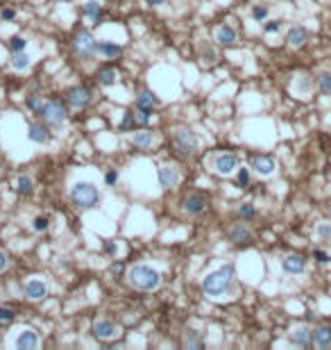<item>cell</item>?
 Returning a JSON list of instances; mask_svg holds the SVG:
<instances>
[{
	"label": "cell",
	"instance_id": "bcb514c9",
	"mask_svg": "<svg viewBox=\"0 0 331 350\" xmlns=\"http://www.w3.org/2000/svg\"><path fill=\"white\" fill-rule=\"evenodd\" d=\"M308 86H311L308 77H304V75H302V80H299V89H302V91H308Z\"/></svg>",
	"mask_w": 331,
	"mask_h": 350
},
{
	"label": "cell",
	"instance_id": "4fadbf2b",
	"mask_svg": "<svg viewBox=\"0 0 331 350\" xmlns=\"http://www.w3.org/2000/svg\"><path fill=\"white\" fill-rule=\"evenodd\" d=\"M45 295H48V286H45V282L30 280L25 284V298L32 300V303H39V300H43Z\"/></svg>",
	"mask_w": 331,
	"mask_h": 350
},
{
	"label": "cell",
	"instance_id": "30bf717a",
	"mask_svg": "<svg viewBox=\"0 0 331 350\" xmlns=\"http://www.w3.org/2000/svg\"><path fill=\"white\" fill-rule=\"evenodd\" d=\"M14 345H16L18 350H36L41 345V339L34 330H21L18 336L14 339Z\"/></svg>",
	"mask_w": 331,
	"mask_h": 350
},
{
	"label": "cell",
	"instance_id": "8fae6325",
	"mask_svg": "<svg viewBox=\"0 0 331 350\" xmlns=\"http://www.w3.org/2000/svg\"><path fill=\"white\" fill-rule=\"evenodd\" d=\"M252 168L261 177H268V175L275 173L277 164H275V159H272L270 155H254V157H252Z\"/></svg>",
	"mask_w": 331,
	"mask_h": 350
},
{
	"label": "cell",
	"instance_id": "74e56055",
	"mask_svg": "<svg viewBox=\"0 0 331 350\" xmlns=\"http://www.w3.org/2000/svg\"><path fill=\"white\" fill-rule=\"evenodd\" d=\"M238 184L240 186L249 184V168H238Z\"/></svg>",
	"mask_w": 331,
	"mask_h": 350
},
{
	"label": "cell",
	"instance_id": "ba28073f",
	"mask_svg": "<svg viewBox=\"0 0 331 350\" xmlns=\"http://www.w3.org/2000/svg\"><path fill=\"white\" fill-rule=\"evenodd\" d=\"M93 336L100 341H113L120 336V327H118V323L109 321V318H98L93 323Z\"/></svg>",
	"mask_w": 331,
	"mask_h": 350
},
{
	"label": "cell",
	"instance_id": "e575fe53",
	"mask_svg": "<svg viewBox=\"0 0 331 350\" xmlns=\"http://www.w3.org/2000/svg\"><path fill=\"white\" fill-rule=\"evenodd\" d=\"M34 230L36 232H43V230H48V225H50V221H48V216H39V218H34Z\"/></svg>",
	"mask_w": 331,
	"mask_h": 350
},
{
	"label": "cell",
	"instance_id": "484cf974",
	"mask_svg": "<svg viewBox=\"0 0 331 350\" xmlns=\"http://www.w3.org/2000/svg\"><path fill=\"white\" fill-rule=\"evenodd\" d=\"M116 77H118V73L113 71L111 66H109V68H102V71L98 73V82H100L102 86H111L113 82H116Z\"/></svg>",
	"mask_w": 331,
	"mask_h": 350
},
{
	"label": "cell",
	"instance_id": "f546056e",
	"mask_svg": "<svg viewBox=\"0 0 331 350\" xmlns=\"http://www.w3.org/2000/svg\"><path fill=\"white\" fill-rule=\"evenodd\" d=\"M84 14L91 18V21H95V18H100V14H102V5L95 3V0H91V3L84 5Z\"/></svg>",
	"mask_w": 331,
	"mask_h": 350
},
{
	"label": "cell",
	"instance_id": "f1b7e54d",
	"mask_svg": "<svg viewBox=\"0 0 331 350\" xmlns=\"http://www.w3.org/2000/svg\"><path fill=\"white\" fill-rule=\"evenodd\" d=\"M32 189H34V182H32V177L21 175V177L16 180V191H18V193L27 195V193H32Z\"/></svg>",
	"mask_w": 331,
	"mask_h": 350
},
{
	"label": "cell",
	"instance_id": "f6af8a7d",
	"mask_svg": "<svg viewBox=\"0 0 331 350\" xmlns=\"http://www.w3.org/2000/svg\"><path fill=\"white\" fill-rule=\"evenodd\" d=\"M5 268H7V255H5L3 250H0V273H3Z\"/></svg>",
	"mask_w": 331,
	"mask_h": 350
},
{
	"label": "cell",
	"instance_id": "9a60e30c",
	"mask_svg": "<svg viewBox=\"0 0 331 350\" xmlns=\"http://www.w3.org/2000/svg\"><path fill=\"white\" fill-rule=\"evenodd\" d=\"M304 268H306V259L302 255H288V257H284V271L290 273V275H299V273H304Z\"/></svg>",
	"mask_w": 331,
	"mask_h": 350
},
{
	"label": "cell",
	"instance_id": "f35d334b",
	"mask_svg": "<svg viewBox=\"0 0 331 350\" xmlns=\"http://www.w3.org/2000/svg\"><path fill=\"white\" fill-rule=\"evenodd\" d=\"M313 257H315V262H320V264L331 262V255L324 253V250H315V253H313Z\"/></svg>",
	"mask_w": 331,
	"mask_h": 350
},
{
	"label": "cell",
	"instance_id": "681fc988",
	"mask_svg": "<svg viewBox=\"0 0 331 350\" xmlns=\"http://www.w3.org/2000/svg\"><path fill=\"white\" fill-rule=\"evenodd\" d=\"M111 271H113V273H120V271H122V266H120V264H113Z\"/></svg>",
	"mask_w": 331,
	"mask_h": 350
},
{
	"label": "cell",
	"instance_id": "7dc6e473",
	"mask_svg": "<svg viewBox=\"0 0 331 350\" xmlns=\"http://www.w3.org/2000/svg\"><path fill=\"white\" fill-rule=\"evenodd\" d=\"M145 3H148L150 7H161V5H166V0H145Z\"/></svg>",
	"mask_w": 331,
	"mask_h": 350
},
{
	"label": "cell",
	"instance_id": "60d3db41",
	"mask_svg": "<svg viewBox=\"0 0 331 350\" xmlns=\"http://www.w3.org/2000/svg\"><path fill=\"white\" fill-rule=\"evenodd\" d=\"M317 236H322V239H329V236H331V225H329V223H322V225L317 227Z\"/></svg>",
	"mask_w": 331,
	"mask_h": 350
},
{
	"label": "cell",
	"instance_id": "44dd1931",
	"mask_svg": "<svg viewBox=\"0 0 331 350\" xmlns=\"http://www.w3.org/2000/svg\"><path fill=\"white\" fill-rule=\"evenodd\" d=\"M27 139L34 141V143H45L48 141V127L41 125V123H32L30 130H27Z\"/></svg>",
	"mask_w": 331,
	"mask_h": 350
},
{
	"label": "cell",
	"instance_id": "ac0fdd59",
	"mask_svg": "<svg viewBox=\"0 0 331 350\" xmlns=\"http://www.w3.org/2000/svg\"><path fill=\"white\" fill-rule=\"evenodd\" d=\"M313 343L317 348H329L331 345V327L329 325H320L313 330Z\"/></svg>",
	"mask_w": 331,
	"mask_h": 350
},
{
	"label": "cell",
	"instance_id": "e0dca14e",
	"mask_svg": "<svg viewBox=\"0 0 331 350\" xmlns=\"http://www.w3.org/2000/svg\"><path fill=\"white\" fill-rule=\"evenodd\" d=\"M306 39H308L306 27H290L288 34H286V41H288V45H293V48H302V45L306 43Z\"/></svg>",
	"mask_w": 331,
	"mask_h": 350
},
{
	"label": "cell",
	"instance_id": "d590c367",
	"mask_svg": "<svg viewBox=\"0 0 331 350\" xmlns=\"http://www.w3.org/2000/svg\"><path fill=\"white\" fill-rule=\"evenodd\" d=\"M9 321H14V309L0 305V323H9Z\"/></svg>",
	"mask_w": 331,
	"mask_h": 350
},
{
	"label": "cell",
	"instance_id": "836d02e7",
	"mask_svg": "<svg viewBox=\"0 0 331 350\" xmlns=\"http://www.w3.org/2000/svg\"><path fill=\"white\" fill-rule=\"evenodd\" d=\"M25 45H27V41L23 39V36H12L9 39V48L16 53V50H25Z\"/></svg>",
	"mask_w": 331,
	"mask_h": 350
},
{
	"label": "cell",
	"instance_id": "b9f144b4",
	"mask_svg": "<svg viewBox=\"0 0 331 350\" xmlns=\"http://www.w3.org/2000/svg\"><path fill=\"white\" fill-rule=\"evenodd\" d=\"M279 27H281L279 21H268L266 25H263V30H266L268 34H272V32H279Z\"/></svg>",
	"mask_w": 331,
	"mask_h": 350
},
{
	"label": "cell",
	"instance_id": "ee69618b",
	"mask_svg": "<svg viewBox=\"0 0 331 350\" xmlns=\"http://www.w3.org/2000/svg\"><path fill=\"white\" fill-rule=\"evenodd\" d=\"M0 16H3V21H14V16H16V14H14V9H3V14H0Z\"/></svg>",
	"mask_w": 331,
	"mask_h": 350
},
{
	"label": "cell",
	"instance_id": "ffe728a7",
	"mask_svg": "<svg viewBox=\"0 0 331 350\" xmlns=\"http://www.w3.org/2000/svg\"><path fill=\"white\" fill-rule=\"evenodd\" d=\"M290 341L297 345H308L313 341V330H308L306 325H299L293 330V334H290Z\"/></svg>",
	"mask_w": 331,
	"mask_h": 350
},
{
	"label": "cell",
	"instance_id": "d6986e66",
	"mask_svg": "<svg viewBox=\"0 0 331 350\" xmlns=\"http://www.w3.org/2000/svg\"><path fill=\"white\" fill-rule=\"evenodd\" d=\"M236 39H238V34H236L234 27L220 25V27L216 30V41H218L220 45H231V43H236Z\"/></svg>",
	"mask_w": 331,
	"mask_h": 350
},
{
	"label": "cell",
	"instance_id": "4316f807",
	"mask_svg": "<svg viewBox=\"0 0 331 350\" xmlns=\"http://www.w3.org/2000/svg\"><path fill=\"white\" fill-rule=\"evenodd\" d=\"M184 345H186V348H190V350L200 348V345H202L200 332H197V330H186V334H184Z\"/></svg>",
	"mask_w": 331,
	"mask_h": 350
},
{
	"label": "cell",
	"instance_id": "277c9868",
	"mask_svg": "<svg viewBox=\"0 0 331 350\" xmlns=\"http://www.w3.org/2000/svg\"><path fill=\"white\" fill-rule=\"evenodd\" d=\"M197 145H200L197 134L193 130H188V127H177L172 132V148H175V153L179 157H190L197 150Z\"/></svg>",
	"mask_w": 331,
	"mask_h": 350
},
{
	"label": "cell",
	"instance_id": "7c38bea8",
	"mask_svg": "<svg viewBox=\"0 0 331 350\" xmlns=\"http://www.w3.org/2000/svg\"><path fill=\"white\" fill-rule=\"evenodd\" d=\"M159 182H161V186H166V189H172V186H177L181 182V173L177 171L175 166H161L159 168Z\"/></svg>",
	"mask_w": 331,
	"mask_h": 350
},
{
	"label": "cell",
	"instance_id": "1f68e13d",
	"mask_svg": "<svg viewBox=\"0 0 331 350\" xmlns=\"http://www.w3.org/2000/svg\"><path fill=\"white\" fill-rule=\"evenodd\" d=\"M152 109L150 107H139V105H136V112H134V116H136V121L141 123V125H148L150 123V118H152Z\"/></svg>",
	"mask_w": 331,
	"mask_h": 350
},
{
	"label": "cell",
	"instance_id": "5bb4252c",
	"mask_svg": "<svg viewBox=\"0 0 331 350\" xmlns=\"http://www.w3.org/2000/svg\"><path fill=\"white\" fill-rule=\"evenodd\" d=\"M204 209H207V198H204V193H190L188 198L184 200V212L190 214V216H197V214H202Z\"/></svg>",
	"mask_w": 331,
	"mask_h": 350
},
{
	"label": "cell",
	"instance_id": "7402d4cb",
	"mask_svg": "<svg viewBox=\"0 0 331 350\" xmlns=\"http://www.w3.org/2000/svg\"><path fill=\"white\" fill-rule=\"evenodd\" d=\"M131 143L136 145V148L141 150H148L150 145L154 143V134L148 130H141V132H134V136H131Z\"/></svg>",
	"mask_w": 331,
	"mask_h": 350
},
{
	"label": "cell",
	"instance_id": "8d00e7d4",
	"mask_svg": "<svg viewBox=\"0 0 331 350\" xmlns=\"http://www.w3.org/2000/svg\"><path fill=\"white\" fill-rule=\"evenodd\" d=\"M238 214H240L243 218H252V216H254V207H252L249 203H243V205L238 207Z\"/></svg>",
	"mask_w": 331,
	"mask_h": 350
},
{
	"label": "cell",
	"instance_id": "7a4b0ae2",
	"mask_svg": "<svg viewBox=\"0 0 331 350\" xmlns=\"http://www.w3.org/2000/svg\"><path fill=\"white\" fill-rule=\"evenodd\" d=\"M231 280H234V266H222L218 271H211L202 282V289L209 298H220L231 289Z\"/></svg>",
	"mask_w": 331,
	"mask_h": 350
},
{
	"label": "cell",
	"instance_id": "c3c4849f",
	"mask_svg": "<svg viewBox=\"0 0 331 350\" xmlns=\"http://www.w3.org/2000/svg\"><path fill=\"white\" fill-rule=\"evenodd\" d=\"M104 250H107L109 255H113V253H116V243H113V241H109V243L104 245Z\"/></svg>",
	"mask_w": 331,
	"mask_h": 350
},
{
	"label": "cell",
	"instance_id": "2e32d148",
	"mask_svg": "<svg viewBox=\"0 0 331 350\" xmlns=\"http://www.w3.org/2000/svg\"><path fill=\"white\" fill-rule=\"evenodd\" d=\"M229 241L231 243H238V245L249 243V241H252V230L245 225H234L229 230Z\"/></svg>",
	"mask_w": 331,
	"mask_h": 350
},
{
	"label": "cell",
	"instance_id": "9c48e42d",
	"mask_svg": "<svg viewBox=\"0 0 331 350\" xmlns=\"http://www.w3.org/2000/svg\"><path fill=\"white\" fill-rule=\"evenodd\" d=\"M66 100H68L71 107L82 109V107H86V105L91 103V91L86 89V86H71L68 93H66Z\"/></svg>",
	"mask_w": 331,
	"mask_h": 350
},
{
	"label": "cell",
	"instance_id": "8992f818",
	"mask_svg": "<svg viewBox=\"0 0 331 350\" xmlns=\"http://www.w3.org/2000/svg\"><path fill=\"white\" fill-rule=\"evenodd\" d=\"M41 118L45 121V125L50 127H61L63 123H66V105L61 103V100H50V103L43 105V109H41Z\"/></svg>",
	"mask_w": 331,
	"mask_h": 350
},
{
	"label": "cell",
	"instance_id": "d6a6232c",
	"mask_svg": "<svg viewBox=\"0 0 331 350\" xmlns=\"http://www.w3.org/2000/svg\"><path fill=\"white\" fill-rule=\"evenodd\" d=\"M134 125H136L134 112H125V116H122V121H120V132H131Z\"/></svg>",
	"mask_w": 331,
	"mask_h": 350
},
{
	"label": "cell",
	"instance_id": "ab89813d",
	"mask_svg": "<svg viewBox=\"0 0 331 350\" xmlns=\"http://www.w3.org/2000/svg\"><path fill=\"white\" fill-rule=\"evenodd\" d=\"M252 16H254V18H256V21H263V18H266V16H268V7H263V5H258V7H254Z\"/></svg>",
	"mask_w": 331,
	"mask_h": 350
},
{
	"label": "cell",
	"instance_id": "5b68a950",
	"mask_svg": "<svg viewBox=\"0 0 331 350\" xmlns=\"http://www.w3.org/2000/svg\"><path fill=\"white\" fill-rule=\"evenodd\" d=\"M73 53L82 59H91L93 55H98V41L89 30H82L73 36Z\"/></svg>",
	"mask_w": 331,
	"mask_h": 350
},
{
	"label": "cell",
	"instance_id": "3957f363",
	"mask_svg": "<svg viewBox=\"0 0 331 350\" xmlns=\"http://www.w3.org/2000/svg\"><path fill=\"white\" fill-rule=\"evenodd\" d=\"M71 200L80 209H91L100 203V191L93 182H75L71 189Z\"/></svg>",
	"mask_w": 331,
	"mask_h": 350
},
{
	"label": "cell",
	"instance_id": "603a6c76",
	"mask_svg": "<svg viewBox=\"0 0 331 350\" xmlns=\"http://www.w3.org/2000/svg\"><path fill=\"white\" fill-rule=\"evenodd\" d=\"M12 68H16V71H27L30 68V55L25 53V50H16V53L12 55Z\"/></svg>",
	"mask_w": 331,
	"mask_h": 350
},
{
	"label": "cell",
	"instance_id": "6da1fadb",
	"mask_svg": "<svg viewBox=\"0 0 331 350\" xmlns=\"http://www.w3.org/2000/svg\"><path fill=\"white\" fill-rule=\"evenodd\" d=\"M127 282L139 291H154L161 284V273L150 264H134L127 271Z\"/></svg>",
	"mask_w": 331,
	"mask_h": 350
},
{
	"label": "cell",
	"instance_id": "cb8c5ba5",
	"mask_svg": "<svg viewBox=\"0 0 331 350\" xmlns=\"http://www.w3.org/2000/svg\"><path fill=\"white\" fill-rule=\"evenodd\" d=\"M120 53H122L120 45H116V43H107V41H102V43H100V41H98V55H102V57L113 59V57H118Z\"/></svg>",
	"mask_w": 331,
	"mask_h": 350
},
{
	"label": "cell",
	"instance_id": "83f0119b",
	"mask_svg": "<svg viewBox=\"0 0 331 350\" xmlns=\"http://www.w3.org/2000/svg\"><path fill=\"white\" fill-rule=\"evenodd\" d=\"M25 105H27V109H30V112H34V114H41V109H43V98H41V95H36V93H30L25 98Z\"/></svg>",
	"mask_w": 331,
	"mask_h": 350
},
{
	"label": "cell",
	"instance_id": "7bdbcfd3",
	"mask_svg": "<svg viewBox=\"0 0 331 350\" xmlns=\"http://www.w3.org/2000/svg\"><path fill=\"white\" fill-rule=\"evenodd\" d=\"M104 182H107L109 186H111V184H116V182H118V171H113V168H111V171H107V173H104Z\"/></svg>",
	"mask_w": 331,
	"mask_h": 350
},
{
	"label": "cell",
	"instance_id": "4dcf8cb0",
	"mask_svg": "<svg viewBox=\"0 0 331 350\" xmlns=\"http://www.w3.org/2000/svg\"><path fill=\"white\" fill-rule=\"evenodd\" d=\"M317 89L324 95H331V73H320L317 75Z\"/></svg>",
	"mask_w": 331,
	"mask_h": 350
},
{
	"label": "cell",
	"instance_id": "52a82bcc",
	"mask_svg": "<svg viewBox=\"0 0 331 350\" xmlns=\"http://www.w3.org/2000/svg\"><path fill=\"white\" fill-rule=\"evenodd\" d=\"M213 171L218 173V175H231L234 171H238V157H236L234 153H218L216 157H213L211 162Z\"/></svg>",
	"mask_w": 331,
	"mask_h": 350
},
{
	"label": "cell",
	"instance_id": "d4e9b609",
	"mask_svg": "<svg viewBox=\"0 0 331 350\" xmlns=\"http://www.w3.org/2000/svg\"><path fill=\"white\" fill-rule=\"evenodd\" d=\"M136 105H139V107H150V109H152V107H157V105H159V100H157V95H154L150 89H143L139 93V98H136Z\"/></svg>",
	"mask_w": 331,
	"mask_h": 350
}]
</instances>
